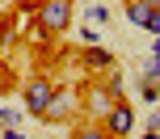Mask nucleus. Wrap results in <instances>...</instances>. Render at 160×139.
<instances>
[{
	"mask_svg": "<svg viewBox=\"0 0 160 139\" xmlns=\"http://www.w3.org/2000/svg\"><path fill=\"white\" fill-rule=\"evenodd\" d=\"M34 17L47 34H63L72 30V0H42V4H34Z\"/></svg>",
	"mask_w": 160,
	"mask_h": 139,
	"instance_id": "1",
	"label": "nucleus"
},
{
	"mask_svg": "<svg viewBox=\"0 0 160 139\" xmlns=\"http://www.w3.org/2000/svg\"><path fill=\"white\" fill-rule=\"evenodd\" d=\"M76 110H80V93L76 89H55L51 101H47V110H42V118L47 122H68Z\"/></svg>",
	"mask_w": 160,
	"mask_h": 139,
	"instance_id": "2",
	"label": "nucleus"
},
{
	"mask_svg": "<svg viewBox=\"0 0 160 139\" xmlns=\"http://www.w3.org/2000/svg\"><path fill=\"white\" fill-rule=\"evenodd\" d=\"M101 131L110 139H127L131 131H135V106H127V101H118V106L110 110V114L101 118Z\"/></svg>",
	"mask_w": 160,
	"mask_h": 139,
	"instance_id": "3",
	"label": "nucleus"
},
{
	"mask_svg": "<svg viewBox=\"0 0 160 139\" xmlns=\"http://www.w3.org/2000/svg\"><path fill=\"white\" fill-rule=\"evenodd\" d=\"M114 106H118V101H114L110 93H105V84H88V89L80 93V110H88L93 118H105Z\"/></svg>",
	"mask_w": 160,
	"mask_h": 139,
	"instance_id": "4",
	"label": "nucleus"
},
{
	"mask_svg": "<svg viewBox=\"0 0 160 139\" xmlns=\"http://www.w3.org/2000/svg\"><path fill=\"white\" fill-rule=\"evenodd\" d=\"M51 80L47 76H34L30 84H25V114H38L42 118V110H47V101H51Z\"/></svg>",
	"mask_w": 160,
	"mask_h": 139,
	"instance_id": "5",
	"label": "nucleus"
},
{
	"mask_svg": "<svg viewBox=\"0 0 160 139\" xmlns=\"http://www.w3.org/2000/svg\"><path fill=\"white\" fill-rule=\"evenodd\" d=\"M148 17H152V4H148V0H131L127 4V21L131 25H143Z\"/></svg>",
	"mask_w": 160,
	"mask_h": 139,
	"instance_id": "6",
	"label": "nucleus"
},
{
	"mask_svg": "<svg viewBox=\"0 0 160 139\" xmlns=\"http://www.w3.org/2000/svg\"><path fill=\"white\" fill-rule=\"evenodd\" d=\"M88 67H110V51H101V47H88Z\"/></svg>",
	"mask_w": 160,
	"mask_h": 139,
	"instance_id": "7",
	"label": "nucleus"
},
{
	"mask_svg": "<svg viewBox=\"0 0 160 139\" xmlns=\"http://www.w3.org/2000/svg\"><path fill=\"white\" fill-rule=\"evenodd\" d=\"M139 84H156V89H160V63H156V59H152V63L143 67V76H139Z\"/></svg>",
	"mask_w": 160,
	"mask_h": 139,
	"instance_id": "8",
	"label": "nucleus"
},
{
	"mask_svg": "<svg viewBox=\"0 0 160 139\" xmlns=\"http://www.w3.org/2000/svg\"><path fill=\"white\" fill-rule=\"evenodd\" d=\"M72 139H110V135L101 131V122H93V127H80V131H76Z\"/></svg>",
	"mask_w": 160,
	"mask_h": 139,
	"instance_id": "9",
	"label": "nucleus"
},
{
	"mask_svg": "<svg viewBox=\"0 0 160 139\" xmlns=\"http://www.w3.org/2000/svg\"><path fill=\"white\" fill-rule=\"evenodd\" d=\"M88 21H93V25L101 21L105 25V21H110V8H105V4H93V8H88Z\"/></svg>",
	"mask_w": 160,
	"mask_h": 139,
	"instance_id": "10",
	"label": "nucleus"
},
{
	"mask_svg": "<svg viewBox=\"0 0 160 139\" xmlns=\"http://www.w3.org/2000/svg\"><path fill=\"white\" fill-rule=\"evenodd\" d=\"M143 30H148V34H156V38H160V13H156V8H152V17L143 21Z\"/></svg>",
	"mask_w": 160,
	"mask_h": 139,
	"instance_id": "11",
	"label": "nucleus"
},
{
	"mask_svg": "<svg viewBox=\"0 0 160 139\" xmlns=\"http://www.w3.org/2000/svg\"><path fill=\"white\" fill-rule=\"evenodd\" d=\"M139 97H143V101H156L160 89H156V84H139Z\"/></svg>",
	"mask_w": 160,
	"mask_h": 139,
	"instance_id": "12",
	"label": "nucleus"
},
{
	"mask_svg": "<svg viewBox=\"0 0 160 139\" xmlns=\"http://www.w3.org/2000/svg\"><path fill=\"white\" fill-rule=\"evenodd\" d=\"M13 122H17V114H13V110H0V131H8Z\"/></svg>",
	"mask_w": 160,
	"mask_h": 139,
	"instance_id": "13",
	"label": "nucleus"
},
{
	"mask_svg": "<svg viewBox=\"0 0 160 139\" xmlns=\"http://www.w3.org/2000/svg\"><path fill=\"white\" fill-rule=\"evenodd\" d=\"M80 38H84L88 47H97V30H93V25H84V30H80Z\"/></svg>",
	"mask_w": 160,
	"mask_h": 139,
	"instance_id": "14",
	"label": "nucleus"
},
{
	"mask_svg": "<svg viewBox=\"0 0 160 139\" xmlns=\"http://www.w3.org/2000/svg\"><path fill=\"white\" fill-rule=\"evenodd\" d=\"M0 135H4V139H25L21 131H17V127H8V131H0Z\"/></svg>",
	"mask_w": 160,
	"mask_h": 139,
	"instance_id": "15",
	"label": "nucleus"
},
{
	"mask_svg": "<svg viewBox=\"0 0 160 139\" xmlns=\"http://www.w3.org/2000/svg\"><path fill=\"white\" fill-rule=\"evenodd\" d=\"M152 59H156V63H160V38H156V47H152Z\"/></svg>",
	"mask_w": 160,
	"mask_h": 139,
	"instance_id": "16",
	"label": "nucleus"
},
{
	"mask_svg": "<svg viewBox=\"0 0 160 139\" xmlns=\"http://www.w3.org/2000/svg\"><path fill=\"white\" fill-rule=\"evenodd\" d=\"M152 131H156V135H160V114H156V118H152Z\"/></svg>",
	"mask_w": 160,
	"mask_h": 139,
	"instance_id": "17",
	"label": "nucleus"
},
{
	"mask_svg": "<svg viewBox=\"0 0 160 139\" xmlns=\"http://www.w3.org/2000/svg\"><path fill=\"white\" fill-rule=\"evenodd\" d=\"M148 4H152V8H156V13H160V0H148Z\"/></svg>",
	"mask_w": 160,
	"mask_h": 139,
	"instance_id": "18",
	"label": "nucleus"
},
{
	"mask_svg": "<svg viewBox=\"0 0 160 139\" xmlns=\"http://www.w3.org/2000/svg\"><path fill=\"white\" fill-rule=\"evenodd\" d=\"M143 139H160V135H156V131H148V135H143Z\"/></svg>",
	"mask_w": 160,
	"mask_h": 139,
	"instance_id": "19",
	"label": "nucleus"
}]
</instances>
